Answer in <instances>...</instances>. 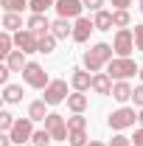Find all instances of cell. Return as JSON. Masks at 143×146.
<instances>
[{"mask_svg": "<svg viewBox=\"0 0 143 146\" xmlns=\"http://www.w3.org/2000/svg\"><path fill=\"white\" fill-rule=\"evenodd\" d=\"M112 45H107V42H98V45H93L87 54H84V68H87L90 73H98L104 65H109L112 62Z\"/></svg>", "mask_w": 143, "mask_h": 146, "instance_id": "obj_1", "label": "cell"}, {"mask_svg": "<svg viewBox=\"0 0 143 146\" xmlns=\"http://www.w3.org/2000/svg\"><path fill=\"white\" fill-rule=\"evenodd\" d=\"M107 73L112 79H118V82H126V79H132L135 73H140L138 68V62L135 59H129V56H118V59H112L107 65Z\"/></svg>", "mask_w": 143, "mask_h": 146, "instance_id": "obj_2", "label": "cell"}, {"mask_svg": "<svg viewBox=\"0 0 143 146\" xmlns=\"http://www.w3.org/2000/svg\"><path fill=\"white\" fill-rule=\"evenodd\" d=\"M23 79H25V84H28V87H36V90H45V87L51 84L48 73L42 70V65H36V62H28V65H25Z\"/></svg>", "mask_w": 143, "mask_h": 146, "instance_id": "obj_3", "label": "cell"}, {"mask_svg": "<svg viewBox=\"0 0 143 146\" xmlns=\"http://www.w3.org/2000/svg\"><path fill=\"white\" fill-rule=\"evenodd\" d=\"M45 129L51 132L54 141H68V135H70V129H68V118H62L59 112H48V118H45Z\"/></svg>", "mask_w": 143, "mask_h": 146, "instance_id": "obj_4", "label": "cell"}, {"mask_svg": "<svg viewBox=\"0 0 143 146\" xmlns=\"http://www.w3.org/2000/svg\"><path fill=\"white\" fill-rule=\"evenodd\" d=\"M112 48H115L118 56H129L132 51H135V31L118 28V34H115V39H112Z\"/></svg>", "mask_w": 143, "mask_h": 146, "instance_id": "obj_5", "label": "cell"}, {"mask_svg": "<svg viewBox=\"0 0 143 146\" xmlns=\"http://www.w3.org/2000/svg\"><path fill=\"white\" fill-rule=\"evenodd\" d=\"M135 121H138V115H135V110H132V107H121V110H115V112L109 115V127L118 129V132L135 127Z\"/></svg>", "mask_w": 143, "mask_h": 146, "instance_id": "obj_6", "label": "cell"}, {"mask_svg": "<svg viewBox=\"0 0 143 146\" xmlns=\"http://www.w3.org/2000/svg\"><path fill=\"white\" fill-rule=\"evenodd\" d=\"M65 98H68V82H65V79H54V82L45 87V96H42L45 104H59V101H65Z\"/></svg>", "mask_w": 143, "mask_h": 146, "instance_id": "obj_7", "label": "cell"}, {"mask_svg": "<svg viewBox=\"0 0 143 146\" xmlns=\"http://www.w3.org/2000/svg\"><path fill=\"white\" fill-rule=\"evenodd\" d=\"M14 45H17L23 54H39V36L34 31H28V28L14 34Z\"/></svg>", "mask_w": 143, "mask_h": 146, "instance_id": "obj_8", "label": "cell"}, {"mask_svg": "<svg viewBox=\"0 0 143 146\" xmlns=\"http://www.w3.org/2000/svg\"><path fill=\"white\" fill-rule=\"evenodd\" d=\"M9 135H11L14 143L23 146V141H31V138H34V121H31V118H20V121H14V127H11Z\"/></svg>", "mask_w": 143, "mask_h": 146, "instance_id": "obj_9", "label": "cell"}, {"mask_svg": "<svg viewBox=\"0 0 143 146\" xmlns=\"http://www.w3.org/2000/svg\"><path fill=\"white\" fill-rule=\"evenodd\" d=\"M54 9L59 11V17L70 20V17H81V9H84V3H81V0H56Z\"/></svg>", "mask_w": 143, "mask_h": 146, "instance_id": "obj_10", "label": "cell"}, {"mask_svg": "<svg viewBox=\"0 0 143 146\" xmlns=\"http://www.w3.org/2000/svg\"><path fill=\"white\" fill-rule=\"evenodd\" d=\"M90 31H95V23L87 17H76V25H73V39L76 42H87Z\"/></svg>", "mask_w": 143, "mask_h": 146, "instance_id": "obj_11", "label": "cell"}, {"mask_svg": "<svg viewBox=\"0 0 143 146\" xmlns=\"http://www.w3.org/2000/svg\"><path fill=\"white\" fill-rule=\"evenodd\" d=\"M70 84H73V90H79V93L93 90V76H90L87 70H81V68H76L73 76H70Z\"/></svg>", "mask_w": 143, "mask_h": 146, "instance_id": "obj_12", "label": "cell"}, {"mask_svg": "<svg viewBox=\"0 0 143 146\" xmlns=\"http://www.w3.org/2000/svg\"><path fill=\"white\" fill-rule=\"evenodd\" d=\"M28 31H34L36 36L51 34V20L45 17V14H31L28 17Z\"/></svg>", "mask_w": 143, "mask_h": 146, "instance_id": "obj_13", "label": "cell"}, {"mask_svg": "<svg viewBox=\"0 0 143 146\" xmlns=\"http://www.w3.org/2000/svg\"><path fill=\"white\" fill-rule=\"evenodd\" d=\"M93 90L98 96H112V76L109 73H95L93 76Z\"/></svg>", "mask_w": 143, "mask_h": 146, "instance_id": "obj_14", "label": "cell"}, {"mask_svg": "<svg viewBox=\"0 0 143 146\" xmlns=\"http://www.w3.org/2000/svg\"><path fill=\"white\" fill-rule=\"evenodd\" d=\"M132 84H129V82H115V84H112V98H115V101H129V98H132Z\"/></svg>", "mask_w": 143, "mask_h": 146, "instance_id": "obj_15", "label": "cell"}, {"mask_svg": "<svg viewBox=\"0 0 143 146\" xmlns=\"http://www.w3.org/2000/svg\"><path fill=\"white\" fill-rule=\"evenodd\" d=\"M51 34H54L56 39H68V36H73V28L68 25L65 17H59L56 23H51Z\"/></svg>", "mask_w": 143, "mask_h": 146, "instance_id": "obj_16", "label": "cell"}, {"mask_svg": "<svg viewBox=\"0 0 143 146\" xmlns=\"http://www.w3.org/2000/svg\"><path fill=\"white\" fill-rule=\"evenodd\" d=\"M6 65L11 68V73H23L28 62H25V54H23V51H11V54H9V59H6Z\"/></svg>", "mask_w": 143, "mask_h": 146, "instance_id": "obj_17", "label": "cell"}, {"mask_svg": "<svg viewBox=\"0 0 143 146\" xmlns=\"http://www.w3.org/2000/svg\"><path fill=\"white\" fill-rule=\"evenodd\" d=\"M93 23H95V31H109L115 23H112V11H95V17H93Z\"/></svg>", "mask_w": 143, "mask_h": 146, "instance_id": "obj_18", "label": "cell"}, {"mask_svg": "<svg viewBox=\"0 0 143 146\" xmlns=\"http://www.w3.org/2000/svg\"><path fill=\"white\" fill-rule=\"evenodd\" d=\"M68 107H70V112H84V110H87V96H84V93H70V96H68Z\"/></svg>", "mask_w": 143, "mask_h": 146, "instance_id": "obj_19", "label": "cell"}, {"mask_svg": "<svg viewBox=\"0 0 143 146\" xmlns=\"http://www.w3.org/2000/svg\"><path fill=\"white\" fill-rule=\"evenodd\" d=\"M3 28L6 31H23V17L17 11H6L3 14Z\"/></svg>", "mask_w": 143, "mask_h": 146, "instance_id": "obj_20", "label": "cell"}, {"mask_svg": "<svg viewBox=\"0 0 143 146\" xmlns=\"http://www.w3.org/2000/svg\"><path fill=\"white\" fill-rule=\"evenodd\" d=\"M3 98H6L9 104L23 101V87H20V84H6V87H3Z\"/></svg>", "mask_w": 143, "mask_h": 146, "instance_id": "obj_21", "label": "cell"}, {"mask_svg": "<svg viewBox=\"0 0 143 146\" xmlns=\"http://www.w3.org/2000/svg\"><path fill=\"white\" fill-rule=\"evenodd\" d=\"M28 118H31V121H45V118H48V112H45V101H31V107H28Z\"/></svg>", "mask_w": 143, "mask_h": 146, "instance_id": "obj_22", "label": "cell"}, {"mask_svg": "<svg viewBox=\"0 0 143 146\" xmlns=\"http://www.w3.org/2000/svg\"><path fill=\"white\" fill-rule=\"evenodd\" d=\"M11 45H14V36L9 34V31H3V34H0V56H3V59H9Z\"/></svg>", "mask_w": 143, "mask_h": 146, "instance_id": "obj_23", "label": "cell"}, {"mask_svg": "<svg viewBox=\"0 0 143 146\" xmlns=\"http://www.w3.org/2000/svg\"><path fill=\"white\" fill-rule=\"evenodd\" d=\"M51 6H56L54 0H31L28 3V9H31V14H45Z\"/></svg>", "mask_w": 143, "mask_h": 146, "instance_id": "obj_24", "label": "cell"}, {"mask_svg": "<svg viewBox=\"0 0 143 146\" xmlns=\"http://www.w3.org/2000/svg\"><path fill=\"white\" fill-rule=\"evenodd\" d=\"M54 48H56V36H54V34L39 36V54H51Z\"/></svg>", "mask_w": 143, "mask_h": 146, "instance_id": "obj_25", "label": "cell"}, {"mask_svg": "<svg viewBox=\"0 0 143 146\" xmlns=\"http://www.w3.org/2000/svg\"><path fill=\"white\" fill-rule=\"evenodd\" d=\"M112 23H115L118 28H126V25H129V11H126V9H115V11H112Z\"/></svg>", "mask_w": 143, "mask_h": 146, "instance_id": "obj_26", "label": "cell"}, {"mask_svg": "<svg viewBox=\"0 0 143 146\" xmlns=\"http://www.w3.org/2000/svg\"><path fill=\"white\" fill-rule=\"evenodd\" d=\"M0 3H3V9H6V11H17V14H20L31 0H0Z\"/></svg>", "mask_w": 143, "mask_h": 146, "instance_id": "obj_27", "label": "cell"}, {"mask_svg": "<svg viewBox=\"0 0 143 146\" xmlns=\"http://www.w3.org/2000/svg\"><path fill=\"white\" fill-rule=\"evenodd\" d=\"M51 141H54V138H51L48 129H39V132H34V138H31V143H34V146H48Z\"/></svg>", "mask_w": 143, "mask_h": 146, "instance_id": "obj_28", "label": "cell"}, {"mask_svg": "<svg viewBox=\"0 0 143 146\" xmlns=\"http://www.w3.org/2000/svg\"><path fill=\"white\" fill-rule=\"evenodd\" d=\"M68 129H87V118H81V112H73V118H68Z\"/></svg>", "mask_w": 143, "mask_h": 146, "instance_id": "obj_29", "label": "cell"}, {"mask_svg": "<svg viewBox=\"0 0 143 146\" xmlns=\"http://www.w3.org/2000/svg\"><path fill=\"white\" fill-rule=\"evenodd\" d=\"M68 141H70V146H87V135H84V129H73Z\"/></svg>", "mask_w": 143, "mask_h": 146, "instance_id": "obj_30", "label": "cell"}, {"mask_svg": "<svg viewBox=\"0 0 143 146\" xmlns=\"http://www.w3.org/2000/svg\"><path fill=\"white\" fill-rule=\"evenodd\" d=\"M11 127H14L11 112H0V129H3V132H11Z\"/></svg>", "mask_w": 143, "mask_h": 146, "instance_id": "obj_31", "label": "cell"}, {"mask_svg": "<svg viewBox=\"0 0 143 146\" xmlns=\"http://www.w3.org/2000/svg\"><path fill=\"white\" fill-rule=\"evenodd\" d=\"M109 146H132V141H129V138H124V135H115V138L109 141Z\"/></svg>", "mask_w": 143, "mask_h": 146, "instance_id": "obj_32", "label": "cell"}, {"mask_svg": "<svg viewBox=\"0 0 143 146\" xmlns=\"http://www.w3.org/2000/svg\"><path fill=\"white\" fill-rule=\"evenodd\" d=\"M135 45L138 51H143V25H135Z\"/></svg>", "mask_w": 143, "mask_h": 146, "instance_id": "obj_33", "label": "cell"}, {"mask_svg": "<svg viewBox=\"0 0 143 146\" xmlns=\"http://www.w3.org/2000/svg\"><path fill=\"white\" fill-rule=\"evenodd\" d=\"M132 98H135V104H138V107H143V84H138V87H135Z\"/></svg>", "mask_w": 143, "mask_h": 146, "instance_id": "obj_34", "label": "cell"}, {"mask_svg": "<svg viewBox=\"0 0 143 146\" xmlns=\"http://www.w3.org/2000/svg\"><path fill=\"white\" fill-rule=\"evenodd\" d=\"M87 9H93V11H101V6H104V0H81Z\"/></svg>", "mask_w": 143, "mask_h": 146, "instance_id": "obj_35", "label": "cell"}, {"mask_svg": "<svg viewBox=\"0 0 143 146\" xmlns=\"http://www.w3.org/2000/svg\"><path fill=\"white\" fill-rule=\"evenodd\" d=\"M132 146H143V127L135 129V138H132Z\"/></svg>", "mask_w": 143, "mask_h": 146, "instance_id": "obj_36", "label": "cell"}, {"mask_svg": "<svg viewBox=\"0 0 143 146\" xmlns=\"http://www.w3.org/2000/svg\"><path fill=\"white\" fill-rule=\"evenodd\" d=\"M9 73H11L9 65H3V68H0V82H3V84H9Z\"/></svg>", "mask_w": 143, "mask_h": 146, "instance_id": "obj_37", "label": "cell"}, {"mask_svg": "<svg viewBox=\"0 0 143 146\" xmlns=\"http://www.w3.org/2000/svg\"><path fill=\"white\" fill-rule=\"evenodd\" d=\"M14 143V141H11V135H9V132H3V135H0V146H11Z\"/></svg>", "mask_w": 143, "mask_h": 146, "instance_id": "obj_38", "label": "cell"}, {"mask_svg": "<svg viewBox=\"0 0 143 146\" xmlns=\"http://www.w3.org/2000/svg\"><path fill=\"white\" fill-rule=\"evenodd\" d=\"M112 6L115 9H126V6H132V0H112Z\"/></svg>", "mask_w": 143, "mask_h": 146, "instance_id": "obj_39", "label": "cell"}, {"mask_svg": "<svg viewBox=\"0 0 143 146\" xmlns=\"http://www.w3.org/2000/svg\"><path fill=\"white\" fill-rule=\"evenodd\" d=\"M87 146H107V143H101V141H90Z\"/></svg>", "mask_w": 143, "mask_h": 146, "instance_id": "obj_40", "label": "cell"}, {"mask_svg": "<svg viewBox=\"0 0 143 146\" xmlns=\"http://www.w3.org/2000/svg\"><path fill=\"white\" fill-rule=\"evenodd\" d=\"M138 121H140V124H143V110H140V115H138Z\"/></svg>", "mask_w": 143, "mask_h": 146, "instance_id": "obj_41", "label": "cell"}, {"mask_svg": "<svg viewBox=\"0 0 143 146\" xmlns=\"http://www.w3.org/2000/svg\"><path fill=\"white\" fill-rule=\"evenodd\" d=\"M140 11H143V0H140Z\"/></svg>", "mask_w": 143, "mask_h": 146, "instance_id": "obj_42", "label": "cell"}, {"mask_svg": "<svg viewBox=\"0 0 143 146\" xmlns=\"http://www.w3.org/2000/svg\"><path fill=\"white\" fill-rule=\"evenodd\" d=\"M140 79H143V68H140Z\"/></svg>", "mask_w": 143, "mask_h": 146, "instance_id": "obj_43", "label": "cell"}]
</instances>
